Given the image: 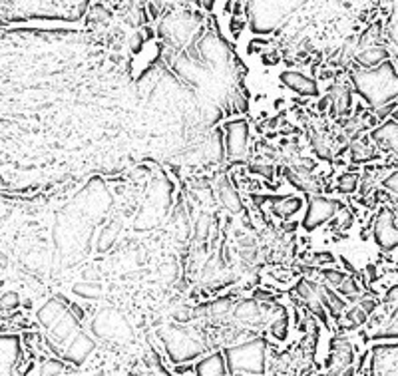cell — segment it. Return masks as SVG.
Wrapping results in <instances>:
<instances>
[{
	"mask_svg": "<svg viewBox=\"0 0 398 376\" xmlns=\"http://www.w3.org/2000/svg\"><path fill=\"white\" fill-rule=\"evenodd\" d=\"M350 82L373 109L397 102L398 76L397 64L392 60L380 64L373 70L355 68V72H350Z\"/></svg>",
	"mask_w": 398,
	"mask_h": 376,
	"instance_id": "6da1fadb",
	"label": "cell"
},
{
	"mask_svg": "<svg viewBox=\"0 0 398 376\" xmlns=\"http://www.w3.org/2000/svg\"><path fill=\"white\" fill-rule=\"evenodd\" d=\"M265 340L253 339L239 342L235 346H227L223 358L229 375H263L265 373Z\"/></svg>",
	"mask_w": 398,
	"mask_h": 376,
	"instance_id": "7a4b0ae2",
	"label": "cell"
},
{
	"mask_svg": "<svg viewBox=\"0 0 398 376\" xmlns=\"http://www.w3.org/2000/svg\"><path fill=\"white\" fill-rule=\"evenodd\" d=\"M201 20L193 12H174L167 18H163L158 26L160 38H163L169 46H174L176 50L187 48L193 38L198 34Z\"/></svg>",
	"mask_w": 398,
	"mask_h": 376,
	"instance_id": "3957f363",
	"label": "cell"
},
{
	"mask_svg": "<svg viewBox=\"0 0 398 376\" xmlns=\"http://www.w3.org/2000/svg\"><path fill=\"white\" fill-rule=\"evenodd\" d=\"M247 14H249V24L253 28V32L259 34H267L273 28H277L279 24H283V20L293 12V2H247Z\"/></svg>",
	"mask_w": 398,
	"mask_h": 376,
	"instance_id": "277c9868",
	"label": "cell"
},
{
	"mask_svg": "<svg viewBox=\"0 0 398 376\" xmlns=\"http://www.w3.org/2000/svg\"><path fill=\"white\" fill-rule=\"evenodd\" d=\"M162 339L163 344H165V351H167V355L174 362H185V360L198 358L205 351L203 342L196 339L183 326H171V328L163 331Z\"/></svg>",
	"mask_w": 398,
	"mask_h": 376,
	"instance_id": "5b68a950",
	"label": "cell"
},
{
	"mask_svg": "<svg viewBox=\"0 0 398 376\" xmlns=\"http://www.w3.org/2000/svg\"><path fill=\"white\" fill-rule=\"evenodd\" d=\"M223 145H225V158L233 161H245L249 158V124L241 118L229 120L221 127Z\"/></svg>",
	"mask_w": 398,
	"mask_h": 376,
	"instance_id": "8992f818",
	"label": "cell"
},
{
	"mask_svg": "<svg viewBox=\"0 0 398 376\" xmlns=\"http://www.w3.org/2000/svg\"><path fill=\"white\" fill-rule=\"evenodd\" d=\"M339 209H341V203H339L337 199H328V197L323 196L311 197L301 225H303L305 231H315V229H319L321 225L328 223L335 215L339 213Z\"/></svg>",
	"mask_w": 398,
	"mask_h": 376,
	"instance_id": "52a82bcc",
	"label": "cell"
},
{
	"mask_svg": "<svg viewBox=\"0 0 398 376\" xmlns=\"http://www.w3.org/2000/svg\"><path fill=\"white\" fill-rule=\"evenodd\" d=\"M373 237L382 251H395L398 243V229H397V211L382 205L379 213L375 215L373 223Z\"/></svg>",
	"mask_w": 398,
	"mask_h": 376,
	"instance_id": "ba28073f",
	"label": "cell"
},
{
	"mask_svg": "<svg viewBox=\"0 0 398 376\" xmlns=\"http://www.w3.org/2000/svg\"><path fill=\"white\" fill-rule=\"evenodd\" d=\"M253 205L259 211L269 207V211L279 219H291L303 209V199L297 196H253Z\"/></svg>",
	"mask_w": 398,
	"mask_h": 376,
	"instance_id": "9c48e42d",
	"label": "cell"
},
{
	"mask_svg": "<svg viewBox=\"0 0 398 376\" xmlns=\"http://www.w3.org/2000/svg\"><path fill=\"white\" fill-rule=\"evenodd\" d=\"M397 140H398V122L397 116L388 118L384 124L375 127L370 132V142L373 145L384 152V154H397Z\"/></svg>",
	"mask_w": 398,
	"mask_h": 376,
	"instance_id": "30bf717a",
	"label": "cell"
},
{
	"mask_svg": "<svg viewBox=\"0 0 398 376\" xmlns=\"http://www.w3.org/2000/svg\"><path fill=\"white\" fill-rule=\"evenodd\" d=\"M279 80L283 86H287L293 90L295 94L299 96H305V98H315L319 96V84L315 82V78H311L307 74L299 70H285L279 74Z\"/></svg>",
	"mask_w": 398,
	"mask_h": 376,
	"instance_id": "8fae6325",
	"label": "cell"
},
{
	"mask_svg": "<svg viewBox=\"0 0 398 376\" xmlns=\"http://www.w3.org/2000/svg\"><path fill=\"white\" fill-rule=\"evenodd\" d=\"M295 291H297V297L305 303L308 311H311L313 315H317L319 319H323V322H326V311L323 309L321 299H319V283L305 277V279H301V281L297 283Z\"/></svg>",
	"mask_w": 398,
	"mask_h": 376,
	"instance_id": "7c38bea8",
	"label": "cell"
},
{
	"mask_svg": "<svg viewBox=\"0 0 398 376\" xmlns=\"http://www.w3.org/2000/svg\"><path fill=\"white\" fill-rule=\"evenodd\" d=\"M94 348H96V342L92 340V337L80 331V333H76V337L62 351V358L66 362H72V364H82Z\"/></svg>",
	"mask_w": 398,
	"mask_h": 376,
	"instance_id": "4fadbf2b",
	"label": "cell"
},
{
	"mask_svg": "<svg viewBox=\"0 0 398 376\" xmlns=\"http://www.w3.org/2000/svg\"><path fill=\"white\" fill-rule=\"evenodd\" d=\"M373 370L380 375V373H388L395 375L397 373V342L390 344H380L373 348Z\"/></svg>",
	"mask_w": 398,
	"mask_h": 376,
	"instance_id": "5bb4252c",
	"label": "cell"
},
{
	"mask_svg": "<svg viewBox=\"0 0 398 376\" xmlns=\"http://www.w3.org/2000/svg\"><path fill=\"white\" fill-rule=\"evenodd\" d=\"M216 194H218L221 205L231 211V213H241L243 209V203H241V197L237 194V189L233 187V183L229 181V178L225 174H221L216 179Z\"/></svg>",
	"mask_w": 398,
	"mask_h": 376,
	"instance_id": "9a60e30c",
	"label": "cell"
},
{
	"mask_svg": "<svg viewBox=\"0 0 398 376\" xmlns=\"http://www.w3.org/2000/svg\"><path fill=\"white\" fill-rule=\"evenodd\" d=\"M390 50L382 44H375V46H368V48H362L359 52H355V62L361 70H373L380 64L388 62L390 60Z\"/></svg>",
	"mask_w": 398,
	"mask_h": 376,
	"instance_id": "2e32d148",
	"label": "cell"
},
{
	"mask_svg": "<svg viewBox=\"0 0 398 376\" xmlns=\"http://www.w3.org/2000/svg\"><path fill=\"white\" fill-rule=\"evenodd\" d=\"M326 98H328V106H331V116L333 118L337 114L339 116H346L353 109V90L348 88L346 84L333 86L331 94Z\"/></svg>",
	"mask_w": 398,
	"mask_h": 376,
	"instance_id": "e0dca14e",
	"label": "cell"
},
{
	"mask_svg": "<svg viewBox=\"0 0 398 376\" xmlns=\"http://www.w3.org/2000/svg\"><path fill=\"white\" fill-rule=\"evenodd\" d=\"M355 360V348L346 339L333 340V355H331V368L333 373H341L346 370Z\"/></svg>",
	"mask_w": 398,
	"mask_h": 376,
	"instance_id": "ac0fdd59",
	"label": "cell"
},
{
	"mask_svg": "<svg viewBox=\"0 0 398 376\" xmlns=\"http://www.w3.org/2000/svg\"><path fill=\"white\" fill-rule=\"evenodd\" d=\"M233 317L243 324H257L263 321V311L253 299H243L233 306Z\"/></svg>",
	"mask_w": 398,
	"mask_h": 376,
	"instance_id": "d6986e66",
	"label": "cell"
},
{
	"mask_svg": "<svg viewBox=\"0 0 398 376\" xmlns=\"http://www.w3.org/2000/svg\"><path fill=\"white\" fill-rule=\"evenodd\" d=\"M348 152H350V161H353V163H368V161L379 158V149L373 145V142H368V140L362 138V136L350 142Z\"/></svg>",
	"mask_w": 398,
	"mask_h": 376,
	"instance_id": "ffe728a7",
	"label": "cell"
},
{
	"mask_svg": "<svg viewBox=\"0 0 398 376\" xmlns=\"http://www.w3.org/2000/svg\"><path fill=\"white\" fill-rule=\"evenodd\" d=\"M66 313H68V306L62 303V301H58V299H52V301H48V303L38 311V321H40L42 326H46V328L50 331Z\"/></svg>",
	"mask_w": 398,
	"mask_h": 376,
	"instance_id": "44dd1931",
	"label": "cell"
},
{
	"mask_svg": "<svg viewBox=\"0 0 398 376\" xmlns=\"http://www.w3.org/2000/svg\"><path fill=\"white\" fill-rule=\"evenodd\" d=\"M227 375V366H225V358L221 353L209 355L203 360H199L196 364V376H225Z\"/></svg>",
	"mask_w": 398,
	"mask_h": 376,
	"instance_id": "7402d4cb",
	"label": "cell"
},
{
	"mask_svg": "<svg viewBox=\"0 0 398 376\" xmlns=\"http://www.w3.org/2000/svg\"><path fill=\"white\" fill-rule=\"evenodd\" d=\"M203 156H205V160L213 161V163H221L225 160V145H223L221 129H216L209 134L207 142L203 145Z\"/></svg>",
	"mask_w": 398,
	"mask_h": 376,
	"instance_id": "603a6c76",
	"label": "cell"
},
{
	"mask_svg": "<svg viewBox=\"0 0 398 376\" xmlns=\"http://www.w3.org/2000/svg\"><path fill=\"white\" fill-rule=\"evenodd\" d=\"M344 301H350V303H359L362 299L361 286L357 283V279L353 275H344V279L341 281V285L335 289Z\"/></svg>",
	"mask_w": 398,
	"mask_h": 376,
	"instance_id": "cb8c5ba5",
	"label": "cell"
},
{
	"mask_svg": "<svg viewBox=\"0 0 398 376\" xmlns=\"http://www.w3.org/2000/svg\"><path fill=\"white\" fill-rule=\"evenodd\" d=\"M308 142L313 152L321 158V160H331L333 158V149H331V143L326 142V136L319 129H311L308 132Z\"/></svg>",
	"mask_w": 398,
	"mask_h": 376,
	"instance_id": "d4e9b609",
	"label": "cell"
},
{
	"mask_svg": "<svg viewBox=\"0 0 398 376\" xmlns=\"http://www.w3.org/2000/svg\"><path fill=\"white\" fill-rule=\"evenodd\" d=\"M209 231H211V217L209 215H199L193 223V237L196 241L203 243L205 239H209Z\"/></svg>",
	"mask_w": 398,
	"mask_h": 376,
	"instance_id": "484cf974",
	"label": "cell"
},
{
	"mask_svg": "<svg viewBox=\"0 0 398 376\" xmlns=\"http://www.w3.org/2000/svg\"><path fill=\"white\" fill-rule=\"evenodd\" d=\"M357 187H359V176L353 171H346L337 179V191L339 194H355Z\"/></svg>",
	"mask_w": 398,
	"mask_h": 376,
	"instance_id": "4316f807",
	"label": "cell"
},
{
	"mask_svg": "<svg viewBox=\"0 0 398 376\" xmlns=\"http://www.w3.org/2000/svg\"><path fill=\"white\" fill-rule=\"evenodd\" d=\"M118 233H120V225H118V223H112V225H108L104 231L98 235V251H108L109 247L114 245V241H116Z\"/></svg>",
	"mask_w": 398,
	"mask_h": 376,
	"instance_id": "83f0119b",
	"label": "cell"
},
{
	"mask_svg": "<svg viewBox=\"0 0 398 376\" xmlns=\"http://www.w3.org/2000/svg\"><path fill=\"white\" fill-rule=\"evenodd\" d=\"M344 275H346V273H343V271H337V269H323V271H319V277H323L319 283L331 286V289L335 291L337 286L341 285V281L344 279Z\"/></svg>",
	"mask_w": 398,
	"mask_h": 376,
	"instance_id": "f1b7e54d",
	"label": "cell"
},
{
	"mask_svg": "<svg viewBox=\"0 0 398 376\" xmlns=\"http://www.w3.org/2000/svg\"><path fill=\"white\" fill-rule=\"evenodd\" d=\"M72 293L78 297H84V299H98L102 293V286L98 283H78V285L72 286Z\"/></svg>",
	"mask_w": 398,
	"mask_h": 376,
	"instance_id": "f546056e",
	"label": "cell"
},
{
	"mask_svg": "<svg viewBox=\"0 0 398 376\" xmlns=\"http://www.w3.org/2000/svg\"><path fill=\"white\" fill-rule=\"evenodd\" d=\"M289 331V317L285 313H281L279 317H275L271 322V335L277 340H285Z\"/></svg>",
	"mask_w": 398,
	"mask_h": 376,
	"instance_id": "4dcf8cb0",
	"label": "cell"
},
{
	"mask_svg": "<svg viewBox=\"0 0 398 376\" xmlns=\"http://www.w3.org/2000/svg\"><path fill=\"white\" fill-rule=\"evenodd\" d=\"M64 370V362L56 360V358H46L40 364V376H58Z\"/></svg>",
	"mask_w": 398,
	"mask_h": 376,
	"instance_id": "1f68e13d",
	"label": "cell"
},
{
	"mask_svg": "<svg viewBox=\"0 0 398 376\" xmlns=\"http://www.w3.org/2000/svg\"><path fill=\"white\" fill-rule=\"evenodd\" d=\"M109 17H112V12H109L108 8L104 6V4H94L90 8V22L92 24H104V22H108Z\"/></svg>",
	"mask_w": 398,
	"mask_h": 376,
	"instance_id": "d6a6232c",
	"label": "cell"
},
{
	"mask_svg": "<svg viewBox=\"0 0 398 376\" xmlns=\"http://www.w3.org/2000/svg\"><path fill=\"white\" fill-rule=\"evenodd\" d=\"M344 315H346L348 322L353 324V328H355V326H361V324H364V322L368 321V317L364 315V311H362L359 304L353 306V309H348V311H344Z\"/></svg>",
	"mask_w": 398,
	"mask_h": 376,
	"instance_id": "836d02e7",
	"label": "cell"
},
{
	"mask_svg": "<svg viewBox=\"0 0 398 376\" xmlns=\"http://www.w3.org/2000/svg\"><path fill=\"white\" fill-rule=\"evenodd\" d=\"M249 171L251 174H255V176H263L265 179H269V181H273L275 179V167H273L271 163H251L249 165Z\"/></svg>",
	"mask_w": 398,
	"mask_h": 376,
	"instance_id": "e575fe53",
	"label": "cell"
},
{
	"mask_svg": "<svg viewBox=\"0 0 398 376\" xmlns=\"http://www.w3.org/2000/svg\"><path fill=\"white\" fill-rule=\"evenodd\" d=\"M397 179H398L397 167H392L388 176H384V178L380 179V183H382V187H384V189H388V191L392 194V197H397V191H398Z\"/></svg>",
	"mask_w": 398,
	"mask_h": 376,
	"instance_id": "d590c367",
	"label": "cell"
},
{
	"mask_svg": "<svg viewBox=\"0 0 398 376\" xmlns=\"http://www.w3.org/2000/svg\"><path fill=\"white\" fill-rule=\"evenodd\" d=\"M20 303L19 295L17 293H4L2 297H0V309H6V311H12V309H17Z\"/></svg>",
	"mask_w": 398,
	"mask_h": 376,
	"instance_id": "8d00e7d4",
	"label": "cell"
},
{
	"mask_svg": "<svg viewBox=\"0 0 398 376\" xmlns=\"http://www.w3.org/2000/svg\"><path fill=\"white\" fill-rule=\"evenodd\" d=\"M308 263H311V265H326V263H335V255H333V253H326V251H323V253H315V255L308 259Z\"/></svg>",
	"mask_w": 398,
	"mask_h": 376,
	"instance_id": "74e56055",
	"label": "cell"
},
{
	"mask_svg": "<svg viewBox=\"0 0 398 376\" xmlns=\"http://www.w3.org/2000/svg\"><path fill=\"white\" fill-rule=\"evenodd\" d=\"M191 311H193V309H189V306H178V309H176V313H174V319H176L178 322L193 321Z\"/></svg>",
	"mask_w": 398,
	"mask_h": 376,
	"instance_id": "f35d334b",
	"label": "cell"
},
{
	"mask_svg": "<svg viewBox=\"0 0 398 376\" xmlns=\"http://www.w3.org/2000/svg\"><path fill=\"white\" fill-rule=\"evenodd\" d=\"M253 301H257V303H275V295L265 291V289H255Z\"/></svg>",
	"mask_w": 398,
	"mask_h": 376,
	"instance_id": "ab89813d",
	"label": "cell"
},
{
	"mask_svg": "<svg viewBox=\"0 0 398 376\" xmlns=\"http://www.w3.org/2000/svg\"><path fill=\"white\" fill-rule=\"evenodd\" d=\"M243 28H245V20H243V18H241V17H233V18H231L229 30H231L233 34L237 36L239 32H241V30H243Z\"/></svg>",
	"mask_w": 398,
	"mask_h": 376,
	"instance_id": "60d3db41",
	"label": "cell"
},
{
	"mask_svg": "<svg viewBox=\"0 0 398 376\" xmlns=\"http://www.w3.org/2000/svg\"><path fill=\"white\" fill-rule=\"evenodd\" d=\"M140 46H142V34H136L134 36V50L138 52V50H140Z\"/></svg>",
	"mask_w": 398,
	"mask_h": 376,
	"instance_id": "b9f144b4",
	"label": "cell"
},
{
	"mask_svg": "<svg viewBox=\"0 0 398 376\" xmlns=\"http://www.w3.org/2000/svg\"><path fill=\"white\" fill-rule=\"evenodd\" d=\"M326 106H328V98H323V100L319 102V112H325Z\"/></svg>",
	"mask_w": 398,
	"mask_h": 376,
	"instance_id": "7bdbcfd3",
	"label": "cell"
}]
</instances>
